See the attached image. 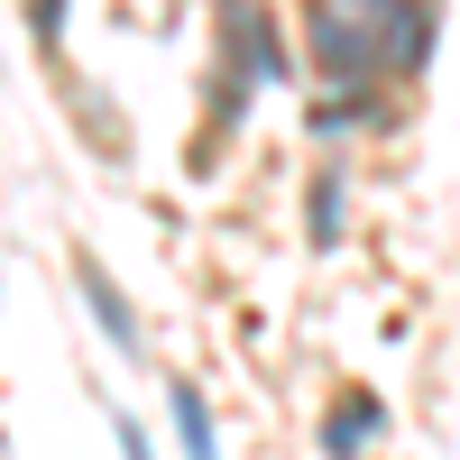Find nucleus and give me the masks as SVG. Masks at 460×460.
I'll list each match as a JSON object with an SVG mask.
<instances>
[{
    "label": "nucleus",
    "mask_w": 460,
    "mask_h": 460,
    "mask_svg": "<svg viewBox=\"0 0 460 460\" xmlns=\"http://www.w3.org/2000/svg\"><path fill=\"white\" fill-rule=\"evenodd\" d=\"M433 0H314L304 10V47H314V84L332 93H377L387 74L433 65Z\"/></svg>",
    "instance_id": "f257e3e1"
},
{
    "label": "nucleus",
    "mask_w": 460,
    "mask_h": 460,
    "mask_svg": "<svg viewBox=\"0 0 460 460\" xmlns=\"http://www.w3.org/2000/svg\"><path fill=\"white\" fill-rule=\"evenodd\" d=\"M212 37H221V65H212V129H230V120L249 111V93L286 74V47H277V19H267L258 0H221V10H212Z\"/></svg>",
    "instance_id": "f03ea898"
},
{
    "label": "nucleus",
    "mask_w": 460,
    "mask_h": 460,
    "mask_svg": "<svg viewBox=\"0 0 460 460\" xmlns=\"http://www.w3.org/2000/svg\"><path fill=\"white\" fill-rule=\"evenodd\" d=\"M74 295H84V314L102 323V341H111V350H120V359H138V314H129V295H120V277H111L102 258H84V267H74Z\"/></svg>",
    "instance_id": "7ed1b4c3"
},
{
    "label": "nucleus",
    "mask_w": 460,
    "mask_h": 460,
    "mask_svg": "<svg viewBox=\"0 0 460 460\" xmlns=\"http://www.w3.org/2000/svg\"><path fill=\"white\" fill-rule=\"evenodd\" d=\"M166 414H175V442H184V460H221L212 405H203V387H194V377H166Z\"/></svg>",
    "instance_id": "20e7f679"
},
{
    "label": "nucleus",
    "mask_w": 460,
    "mask_h": 460,
    "mask_svg": "<svg viewBox=\"0 0 460 460\" xmlns=\"http://www.w3.org/2000/svg\"><path fill=\"white\" fill-rule=\"evenodd\" d=\"M377 424H387V414H377V396H368V387H350V396L332 405V424H323V451H332V460H350Z\"/></svg>",
    "instance_id": "39448f33"
},
{
    "label": "nucleus",
    "mask_w": 460,
    "mask_h": 460,
    "mask_svg": "<svg viewBox=\"0 0 460 460\" xmlns=\"http://www.w3.org/2000/svg\"><path fill=\"white\" fill-rule=\"evenodd\" d=\"M304 230H314V249L341 240V175H332V166L314 175V194H304Z\"/></svg>",
    "instance_id": "423d86ee"
},
{
    "label": "nucleus",
    "mask_w": 460,
    "mask_h": 460,
    "mask_svg": "<svg viewBox=\"0 0 460 460\" xmlns=\"http://www.w3.org/2000/svg\"><path fill=\"white\" fill-rule=\"evenodd\" d=\"M65 10H74V0H28V37H37V47H65Z\"/></svg>",
    "instance_id": "0eeeda50"
},
{
    "label": "nucleus",
    "mask_w": 460,
    "mask_h": 460,
    "mask_svg": "<svg viewBox=\"0 0 460 460\" xmlns=\"http://www.w3.org/2000/svg\"><path fill=\"white\" fill-rule=\"evenodd\" d=\"M111 442H120V460H157V442H147L138 414H111Z\"/></svg>",
    "instance_id": "6e6552de"
}]
</instances>
